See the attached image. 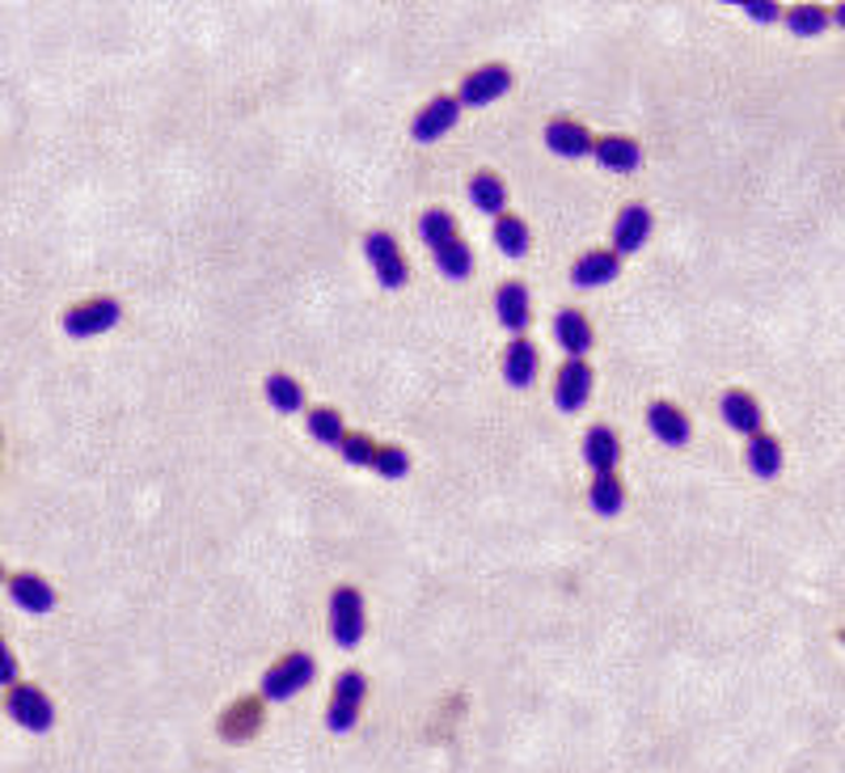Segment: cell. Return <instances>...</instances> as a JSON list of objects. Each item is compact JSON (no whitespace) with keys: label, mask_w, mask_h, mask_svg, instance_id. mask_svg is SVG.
Listing matches in <instances>:
<instances>
[{"label":"cell","mask_w":845,"mask_h":773,"mask_svg":"<svg viewBox=\"0 0 845 773\" xmlns=\"http://www.w3.org/2000/svg\"><path fill=\"white\" fill-rule=\"evenodd\" d=\"M419 237H423L435 271H440L444 279H453V284L469 279V271H474V250L465 245L457 220L448 216L444 208H427V212L419 216Z\"/></svg>","instance_id":"obj_1"},{"label":"cell","mask_w":845,"mask_h":773,"mask_svg":"<svg viewBox=\"0 0 845 773\" xmlns=\"http://www.w3.org/2000/svg\"><path fill=\"white\" fill-rule=\"evenodd\" d=\"M317 677V664L309 652H288L279 655L271 668L263 673V698L266 701H292L296 693H305Z\"/></svg>","instance_id":"obj_2"},{"label":"cell","mask_w":845,"mask_h":773,"mask_svg":"<svg viewBox=\"0 0 845 773\" xmlns=\"http://www.w3.org/2000/svg\"><path fill=\"white\" fill-rule=\"evenodd\" d=\"M363 629H368V613H363L360 587L338 583L335 592H330V638L342 652H351V647L363 643Z\"/></svg>","instance_id":"obj_3"},{"label":"cell","mask_w":845,"mask_h":773,"mask_svg":"<svg viewBox=\"0 0 845 773\" xmlns=\"http://www.w3.org/2000/svg\"><path fill=\"white\" fill-rule=\"evenodd\" d=\"M363 698H368V677L356 673V668L338 673L335 693H330V706H326V727H330L335 735H347L351 727L360 723Z\"/></svg>","instance_id":"obj_4"},{"label":"cell","mask_w":845,"mask_h":773,"mask_svg":"<svg viewBox=\"0 0 845 773\" xmlns=\"http://www.w3.org/2000/svg\"><path fill=\"white\" fill-rule=\"evenodd\" d=\"M363 254H368V263H372V275H377V284H381V288H385V292L406 288V279H411V263H406V254L398 250L393 233H381V229H372V233L363 237Z\"/></svg>","instance_id":"obj_5"},{"label":"cell","mask_w":845,"mask_h":773,"mask_svg":"<svg viewBox=\"0 0 845 773\" xmlns=\"http://www.w3.org/2000/svg\"><path fill=\"white\" fill-rule=\"evenodd\" d=\"M119 317H123V305L115 296H94V300H81V305H73V309L64 314V330H68L73 339H97V335L115 330Z\"/></svg>","instance_id":"obj_6"},{"label":"cell","mask_w":845,"mask_h":773,"mask_svg":"<svg viewBox=\"0 0 845 773\" xmlns=\"http://www.w3.org/2000/svg\"><path fill=\"white\" fill-rule=\"evenodd\" d=\"M461 119V102L457 94H440L432 97L423 110H414V119H411V136H414V145H435L440 136H448L453 127H457Z\"/></svg>","instance_id":"obj_7"},{"label":"cell","mask_w":845,"mask_h":773,"mask_svg":"<svg viewBox=\"0 0 845 773\" xmlns=\"http://www.w3.org/2000/svg\"><path fill=\"white\" fill-rule=\"evenodd\" d=\"M4 706H9V719L25 731H47L55 723V706L39 685H13Z\"/></svg>","instance_id":"obj_8"},{"label":"cell","mask_w":845,"mask_h":773,"mask_svg":"<svg viewBox=\"0 0 845 773\" xmlns=\"http://www.w3.org/2000/svg\"><path fill=\"white\" fill-rule=\"evenodd\" d=\"M511 68L507 64H483V68H474V73L461 81L457 89V102L461 106H490V102H499V97L511 89Z\"/></svg>","instance_id":"obj_9"},{"label":"cell","mask_w":845,"mask_h":773,"mask_svg":"<svg viewBox=\"0 0 845 773\" xmlns=\"http://www.w3.org/2000/svg\"><path fill=\"white\" fill-rule=\"evenodd\" d=\"M592 368H588V360H567L562 368H558V377H554V406L562 414H575L588 406V398H592Z\"/></svg>","instance_id":"obj_10"},{"label":"cell","mask_w":845,"mask_h":773,"mask_svg":"<svg viewBox=\"0 0 845 773\" xmlns=\"http://www.w3.org/2000/svg\"><path fill=\"white\" fill-rule=\"evenodd\" d=\"M652 237V212L643 203H626L617 216H613V254L626 258V254H638Z\"/></svg>","instance_id":"obj_11"},{"label":"cell","mask_w":845,"mask_h":773,"mask_svg":"<svg viewBox=\"0 0 845 773\" xmlns=\"http://www.w3.org/2000/svg\"><path fill=\"white\" fill-rule=\"evenodd\" d=\"M647 427H652L655 440H659V444H668V448H685V444L694 440V423H689V414L680 411L676 402H668V398H659V402L647 406Z\"/></svg>","instance_id":"obj_12"},{"label":"cell","mask_w":845,"mask_h":773,"mask_svg":"<svg viewBox=\"0 0 845 773\" xmlns=\"http://www.w3.org/2000/svg\"><path fill=\"white\" fill-rule=\"evenodd\" d=\"M495 314H499V326H504L511 339H525V330H529V321H532L529 288H525L520 279H507L504 288L495 292Z\"/></svg>","instance_id":"obj_13"},{"label":"cell","mask_w":845,"mask_h":773,"mask_svg":"<svg viewBox=\"0 0 845 773\" xmlns=\"http://www.w3.org/2000/svg\"><path fill=\"white\" fill-rule=\"evenodd\" d=\"M546 148L554 157H567V161H580V157H592L596 148V136L575 119H554L546 123Z\"/></svg>","instance_id":"obj_14"},{"label":"cell","mask_w":845,"mask_h":773,"mask_svg":"<svg viewBox=\"0 0 845 773\" xmlns=\"http://www.w3.org/2000/svg\"><path fill=\"white\" fill-rule=\"evenodd\" d=\"M719 414H723V423L731 427V432L749 435V440L761 432V423H765L761 402L752 398L749 389H727L723 398H719Z\"/></svg>","instance_id":"obj_15"},{"label":"cell","mask_w":845,"mask_h":773,"mask_svg":"<svg viewBox=\"0 0 845 773\" xmlns=\"http://www.w3.org/2000/svg\"><path fill=\"white\" fill-rule=\"evenodd\" d=\"M622 275V258L613 250H588L571 263V284L575 288H604Z\"/></svg>","instance_id":"obj_16"},{"label":"cell","mask_w":845,"mask_h":773,"mask_svg":"<svg viewBox=\"0 0 845 773\" xmlns=\"http://www.w3.org/2000/svg\"><path fill=\"white\" fill-rule=\"evenodd\" d=\"M596 166L609 173H634L643 166V145L634 136H596V148H592Z\"/></svg>","instance_id":"obj_17"},{"label":"cell","mask_w":845,"mask_h":773,"mask_svg":"<svg viewBox=\"0 0 845 773\" xmlns=\"http://www.w3.org/2000/svg\"><path fill=\"white\" fill-rule=\"evenodd\" d=\"M554 339L567 351V360H583L592 351V321L580 309H558L554 317Z\"/></svg>","instance_id":"obj_18"},{"label":"cell","mask_w":845,"mask_h":773,"mask_svg":"<svg viewBox=\"0 0 845 773\" xmlns=\"http://www.w3.org/2000/svg\"><path fill=\"white\" fill-rule=\"evenodd\" d=\"M469 203L483 212V216H507V187H504V178L495 170H478V173H469Z\"/></svg>","instance_id":"obj_19"},{"label":"cell","mask_w":845,"mask_h":773,"mask_svg":"<svg viewBox=\"0 0 845 773\" xmlns=\"http://www.w3.org/2000/svg\"><path fill=\"white\" fill-rule=\"evenodd\" d=\"M583 460H588L596 474H617V460H622V440H617V432L596 423L592 432L583 435Z\"/></svg>","instance_id":"obj_20"},{"label":"cell","mask_w":845,"mask_h":773,"mask_svg":"<svg viewBox=\"0 0 845 773\" xmlns=\"http://www.w3.org/2000/svg\"><path fill=\"white\" fill-rule=\"evenodd\" d=\"M9 596L18 601V608L34 613V617H43V613L55 608V587H51L43 575H30V571H22V575L9 580Z\"/></svg>","instance_id":"obj_21"},{"label":"cell","mask_w":845,"mask_h":773,"mask_svg":"<svg viewBox=\"0 0 845 773\" xmlns=\"http://www.w3.org/2000/svg\"><path fill=\"white\" fill-rule=\"evenodd\" d=\"M537 368H541V356L529 339H511L504 351V381L511 389H529L537 381Z\"/></svg>","instance_id":"obj_22"},{"label":"cell","mask_w":845,"mask_h":773,"mask_svg":"<svg viewBox=\"0 0 845 773\" xmlns=\"http://www.w3.org/2000/svg\"><path fill=\"white\" fill-rule=\"evenodd\" d=\"M258 727H263V701L242 698V701H233V706L224 710V719H220V735H224L229 744H242V740H250Z\"/></svg>","instance_id":"obj_23"},{"label":"cell","mask_w":845,"mask_h":773,"mask_svg":"<svg viewBox=\"0 0 845 773\" xmlns=\"http://www.w3.org/2000/svg\"><path fill=\"white\" fill-rule=\"evenodd\" d=\"M744 465H749L752 478H761V483H770L782 474V444H778V435L770 432H757L749 440V448H744Z\"/></svg>","instance_id":"obj_24"},{"label":"cell","mask_w":845,"mask_h":773,"mask_svg":"<svg viewBox=\"0 0 845 773\" xmlns=\"http://www.w3.org/2000/svg\"><path fill=\"white\" fill-rule=\"evenodd\" d=\"M588 504H592V511H596V516L613 520L617 511L626 508V483H622L617 474H596V478H592V486H588Z\"/></svg>","instance_id":"obj_25"},{"label":"cell","mask_w":845,"mask_h":773,"mask_svg":"<svg viewBox=\"0 0 845 773\" xmlns=\"http://www.w3.org/2000/svg\"><path fill=\"white\" fill-rule=\"evenodd\" d=\"M263 393H266V402H271V411H279V414L305 411V389H300V381L288 377V372H271L263 381Z\"/></svg>","instance_id":"obj_26"},{"label":"cell","mask_w":845,"mask_h":773,"mask_svg":"<svg viewBox=\"0 0 845 773\" xmlns=\"http://www.w3.org/2000/svg\"><path fill=\"white\" fill-rule=\"evenodd\" d=\"M495 245H499V254L504 258H525L532 245V233L529 224L516 216V212H507V216L495 220Z\"/></svg>","instance_id":"obj_27"},{"label":"cell","mask_w":845,"mask_h":773,"mask_svg":"<svg viewBox=\"0 0 845 773\" xmlns=\"http://www.w3.org/2000/svg\"><path fill=\"white\" fill-rule=\"evenodd\" d=\"M782 18H786V30L799 34V39H816V34H824L828 22H833V13H828L824 4H795V9H786Z\"/></svg>","instance_id":"obj_28"},{"label":"cell","mask_w":845,"mask_h":773,"mask_svg":"<svg viewBox=\"0 0 845 773\" xmlns=\"http://www.w3.org/2000/svg\"><path fill=\"white\" fill-rule=\"evenodd\" d=\"M305 432L314 435L317 444H330V448H338V444H342V435H347V427H342V414H338L335 406H314V411L305 414Z\"/></svg>","instance_id":"obj_29"},{"label":"cell","mask_w":845,"mask_h":773,"mask_svg":"<svg viewBox=\"0 0 845 773\" xmlns=\"http://www.w3.org/2000/svg\"><path fill=\"white\" fill-rule=\"evenodd\" d=\"M377 440L363 432H347L342 435V444H338V457L347 460V465H356V469H372V460H377Z\"/></svg>","instance_id":"obj_30"},{"label":"cell","mask_w":845,"mask_h":773,"mask_svg":"<svg viewBox=\"0 0 845 773\" xmlns=\"http://www.w3.org/2000/svg\"><path fill=\"white\" fill-rule=\"evenodd\" d=\"M406 469H411V453H406L402 444H381V448H377L372 474H381L385 483H398V478H406Z\"/></svg>","instance_id":"obj_31"},{"label":"cell","mask_w":845,"mask_h":773,"mask_svg":"<svg viewBox=\"0 0 845 773\" xmlns=\"http://www.w3.org/2000/svg\"><path fill=\"white\" fill-rule=\"evenodd\" d=\"M740 9L749 13L752 22H778L782 18V4H773V0H744Z\"/></svg>","instance_id":"obj_32"},{"label":"cell","mask_w":845,"mask_h":773,"mask_svg":"<svg viewBox=\"0 0 845 773\" xmlns=\"http://www.w3.org/2000/svg\"><path fill=\"white\" fill-rule=\"evenodd\" d=\"M0 685H18V659H13L4 638H0Z\"/></svg>","instance_id":"obj_33"},{"label":"cell","mask_w":845,"mask_h":773,"mask_svg":"<svg viewBox=\"0 0 845 773\" xmlns=\"http://www.w3.org/2000/svg\"><path fill=\"white\" fill-rule=\"evenodd\" d=\"M833 22L845 25V4H837V9H833Z\"/></svg>","instance_id":"obj_34"},{"label":"cell","mask_w":845,"mask_h":773,"mask_svg":"<svg viewBox=\"0 0 845 773\" xmlns=\"http://www.w3.org/2000/svg\"><path fill=\"white\" fill-rule=\"evenodd\" d=\"M837 638H842V647H845V629H842V634H837Z\"/></svg>","instance_id":"obj_35"},{"label":"cell","mask_w":845,"mask_h":773,"mask_svg":"<svg viewBox=\"0 0 845 773\" xmlns=\"http://www.w3.org/2000/svg\"><path fill=\"white\" fill-rule=\"evenodd\" d=\"M0 575H4V566H0Z\"/></svg>","instance_id":"obj_36"}]
</instances>
